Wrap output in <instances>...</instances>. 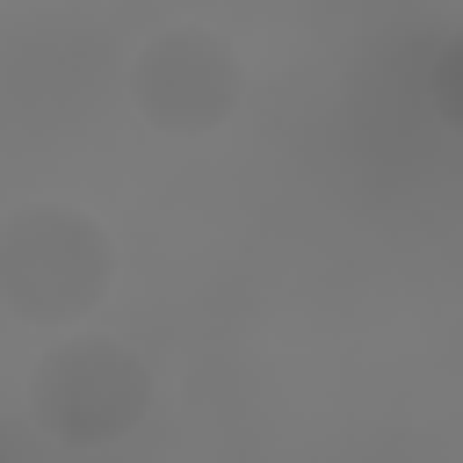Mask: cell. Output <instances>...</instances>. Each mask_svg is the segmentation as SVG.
<instances>
[{
  "label": "cell",
  "mask_w": 463,
  "mask_h": 463,
  "mask_svg": "<svg viewBox=\"0 0 463 463\" xmlns=\"http://www.w3.org/2000/svg\"><path fill=\"white\" fill-rule=\"evenodd\" d=\"M427 101H434V116L463 137V29L434 51V65H427Z\"/></svg>",
  "instance_id": "277c9868"
},
{
  "label": "cell",
  "mask_w": 463,
  "mask_h": 463,
  "mask_svg": "<svg viewBox=\"0 0 463 463\" xmlns=\"http://www.w3.org/2000/svg\"><path fill=\"white\" fill-rule=\"evenodd\" d=\"M159 376L130 340L65 326L36 362H29V420L58 449H116L152 420Z\"/></svg>",
  "instance_id": "7a4b0ae2"
},
{
  "label": "cell",
  "mask_w": 463,
  "mask_h": 463,
  "mask_svg": "<svg viewBox=\"0 0 463 463\" xmlns=\"http://www.w3.org/2000/svg\"><path fill=\"white\" fill-rule=\"evenodd\" d=\"M116 289V239L87 203L36 195L0 217V304L22 326H87Z\"/></svg>",
  "instance_id": "6da1fadb"
},
{
  "label": "cell",
  "mask_w": 463,
  "mask_h": 463,
  "mask_svg": "<svg viewBox=\"0 0 463 463\" xmlns=\"http://www.w3.org/2000/svg\"><path fill=\"white\" fill-rule=\"evenodd\" d=\"M7 318H14V311H7V304H0V326H7Z\"/></svg>",
  "instance_id": "5b68a950"
},
{
  "label": "cell",
  "mask_w": 463,
  "mask_h": 463,
  "mask_svg": "<svg viewBox=\"0 0 463 463\" xmlns=\"http://www.w3.org/2000/svg\"><path fill=\"white\" fill-rule=\"evenodd\" d=\"M123 94L145 116V130H159V137H210L246 101V58L210 22H166V29H152L130 51Z\"/></svg>",
  "instance_id": "3957f363"
}]
</instances>
